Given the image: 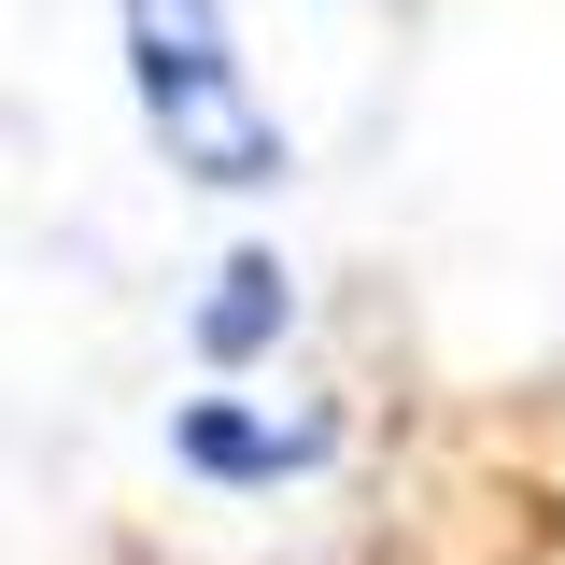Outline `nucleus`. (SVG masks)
<instances>
[{
    "instance_id": "1",
    "label": "nucleus",
    "mask_w": 565,
    "mask_h": 565,
    "mask_svg": "<svg viewBox=\"0 0 565 565\" xmlns=\"http://www.w3.org/2000/svg\"><path fill=\"white\" fill-rule=\"evenodd\" d=\"M128 85L170 141V170H199V184H282L297 170L282 128L255 114L241 57H226V0H128Z\"/></svg>"
},
{
    "instance_id": "2",
    "label": "nucleus",
    "mask_w": 565,
    "mask_h": 565,
    "mask_svg": "<svg viewBox=\"0 0 565 565\" xmlns=\"http://www.w3.org/2000/svg\"><path fill=\"white\" fill-rule=\"evenodd\" d=\"M311 452H326V424H255L241 396H184V424H170V467H199V481H241V494L297 481Z\"/></svg>"
},
{
    "instance_id": "3",
    "label": "nucleus",
    "mask_w": 565,
    "mask_h": 565,
    "mask_svg": "<svg viewBox=\"0 0 565 565\" xmlns=\"http://www.w3.org/2000/svg\"><path fill=\"white\" fill-rule=\"evenodd\" d=\"M297 326V282H282V255H226L199 297V367H255V353Z\"/></svg>"
}]
</instances>
